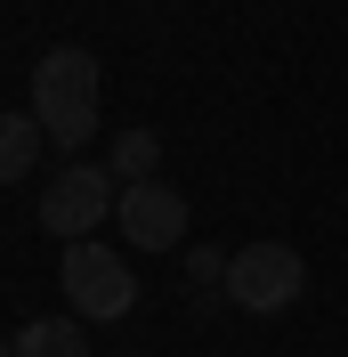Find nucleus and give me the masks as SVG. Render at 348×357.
Listing matches in <instances>:
<instances>
[{
    "label": "nucleus",
    "instance_id": "obj_1",
    "mask_svg": "<svg viewBox=\"0 0 348 357\" xmlns=\"http://www.w3.org/2000/svg\"><path fill=\"white\" fill-rule=\"evenodd\" d=\"M33 122L57 155H81L89 130H97V57L89 49H41V66H33Z\"/></svg>",
    "mask_w": 348,
    "mask_h": 357
},
{
    "label": "nucleus",
    "instance_id": "obj_2",
    "mask_svg": "<svg viewBox=\"0 0 348 357\" xmlns=\"http://www.w3.org/2000/svg\"><path fill=\"white\" fill-rule=\"evenodd\" d=\"M113 203H122V187H113L106 162H65V171L41 178V227L57 244H89L113 220Z\"/></svg>",
    "mask_w": 348,
    "mask_h": 357
},
{
    "label": "nucleus",
    "instance_id": "obj_3",
    "mask_svg": "<svg viewBox=\"0 0 348 357\" xmlns=\"http://www.w3.org/2000/svg\"><path fill=\"white\" fill-rule=\"evenodd\" d=\"M57 284H65L73 317H89V325H113V317L138 309V276H130V260H122V252H106L97 236H89V244H65Z\"/></svg>",
    "mask_w": 348,
    "mask_h": 357
},
{
    "label": "nucleus",
    "instance_id": "obj_4",
    "mask_svg": "<svg viewBox=\"0 0 348 357\" xmlns=\"http://www.w3.org/2000/svg\"><path fill=\"white\" fill-rule=\"evenodd\" d=\"M219 292L235 309H251V317H276V309H292L308 292V260L292 244H276V236L267 244H243V252H227V284Z\"/></svg>",
    "mask_w": 348,
    "mask_h": 357
},
{
    "label": "nucleus",
    "instance_id": "obj_5",
    "mask_svg": "<svg viewBox=\"0 0 348 357\" xmlns=\"http://www.w3.org/2000/svg\"><path fill=\"white\" fill-rule=\"evenodd\" d=\"M113 227H122V244H130V252H187V244H195V211H187V195L162 187V178L122 187Z\"/></svg>",
    "mask_w": 348,
    "mask_h": 357
},
{
    "label": "nucleus",
    "instance_id": "obj_6",
    "mask_svg": "<svg viewBox=\"0 0 348 357\" xmlns=\"http://www.w3.org/2000/svg\"><path fill=\"white\" fill-rule=\"evenodd\" d=\"M8 349L17 357H89V333H81V317H33Z\"/></svg>",
    "mask_w": 348,
    "mask_h": 357
},
{
    "label": "nucleus",
    "instance_id": "obj_7",
    "mask_svg": "<svg viewBox=\"0 0 348 357\" xmlns=\"http://www.w3.org/2000/svg\"><path fill=\"white\" fill-rule=\"evenodd\" d=\"M41 122H33V114H0V187H17L24 171H33V162H41Z\"/></svg>",
    "mask_w": 348,
    "mask_h": 357
},
{
    "label": "nucleus",
    "instance_id": "obj_8",
    "mask_svg": "<svg viewBox=\"0 0 348 357\" xmlns=\"http://www.w3.org/2000/svg\"><path fill=\"white\" fill-rule=\"evenodd\" d=\"M154 162H162V138L154 130H122L113 155H106V171H113V187H138V178H154Z\"/></svg>",
    "mask_w": 348,
    "mask_h": 357
},
{
    "label": "nucleus",
    "instance_id": "obj_9",
    "mask_svg": "<svg viewBox=\"0 0 348 357\" xmlns=\"http://www.w3.org/2000/svg\"><path fill=\"white\" fill-rule=\"evenodd\" d=\"M187 276H195V284H227V260H219L211 244H187Z\"/></svg>",
    "mask_w": 348,
    "mask_h": 357
},
{
    "label": "nucleus",
    "instance_id": "obj_10",
    "mask_svg": "<svg viewBox=\"0 0 348 357\" xmlns=\"http://www.w3.org/2000/svg\"><path fill=\"white\" fill-rule=\"evenodd\" d=\"M0 357H17V349H8V341H0Z\"/></svg>",
    "mask_w": 348,
    "mask_h": 357
}]
</instances>
